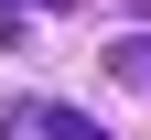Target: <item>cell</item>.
Instances as JSON below:
<instances>
[{"label": "cell", "instance_id": "obj_1", "mask_svg": "<svg viewBox=\"0 0 151 140\" xmlns=\"http://www.w3.org/2000/svg\"><path fill=\"white\" fill-rule=\"evenodd\" d=\"M32 118H43V140H108L97 118H76V108H32Z\"/></svg>", "mask_w": 151, "mask_h": 140}, {"label": "cell", "instance_id": "obj_2", "mask_svg": "<svg viewBox=\"0 0 151 140\" xmlns=\"http://www.w3.org/2000/svg\"><path fill=\"white\" fill-rule=\"evenodd\" d=\"M108 65H119L129 86H140V75H151V43H119V54H108Z\"/></svg>", "mask_w": 151, "mask_h": 140}]
</instances>
